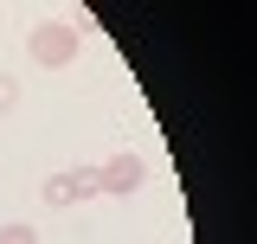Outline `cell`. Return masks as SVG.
I'll return each mask as SVG.
<instances>
[{
    "instance_id": "1",
    "label": "cell",
    "mask_w": 257,
    "mask_h": 244,
    "mask_svg": "<svg viewBox=\"0 0 257 244\" xmlns=\"http://www.w3.org/2000/svg\"><path fill=\"white\" fill-rule=\"evenodd\" d=\"M26 58L39 71H64V64H77V26H64V20H39L26 32Z\"/></svg>"
},
{
    "instance_id": "2",
    "label": "cell",
    "mask_w": 257,
    "mask_h": 244,
    "mask_svg": "<svg viewBox=\"0 0 257 244\" xmlns=\"http://www.w3.org/2000/svg\"><path fill=\"white\" fill-rule=\"evenodd\" d=\"M96 180H103V193H122V199H128L135 186L148 180V161L122 148V154H109V161H96Z\"/></svg>"
},
{
    "instance_id": "3",
    "label": "cell",
    "mask_w": 257,
    "mask_h": 244,
    "mask_svg": "<svg viewBox=\"0 0 257 244\" xmlns=\"http://www.w3.org/2000/svg\"><path fill=\"white\" fill-rule=\"evenodd\" d=\"M39 199H45V206H77V193H71V174H52V180L39 186Z\"/></svg>"
},
{
    "instance_id": "4",
    "label": "cell",
    "mask_w": 257,
    "mask_h": 244,
    "mask_svg": "<svg viewBox=\"0 0 257 244\" xmlns=\"http://www.w3.org/2000/svg\"><path fill=\"white\" fill-rule=\"evenodd\" d=\"M71 193H77V199H96V193H103L96 167H71Z\"/></svg>"
},
{
    "instance_id": "5",
    "label": "cell",
    "mask_w": 257,
    "mask_h": 244,
    "mask_svg": "<svg viewBox=\"0 0 257 244\" xmlns=\"http://www.w3.org/2000/svg\"><path fill=\"white\" fill-rule=\"evenodd\" d=\"M13 109H20V77L0 71V116H13Z\"/></svg>"
},
{
    "instance_id": "6",
    "label": "cell",
    "mask_w": 257,
    "mask_h": 244,
    "mask_svg": "<svg viewBox=\"0 0 257 244\" xmlns=\"http://www.w3.org/2000/svg\"><path fill=\"white\" fill-rule=\"evenodd\" d=\"M0 244H39V231H32L26 218H13V225H0Z\"/></svg>"
}]
</instances>
